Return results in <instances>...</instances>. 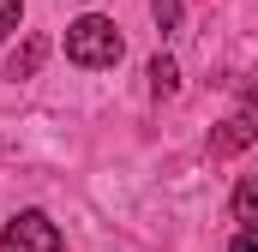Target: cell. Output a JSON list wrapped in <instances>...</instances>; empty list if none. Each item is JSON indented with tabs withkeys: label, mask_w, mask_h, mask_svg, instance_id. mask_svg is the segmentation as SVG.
Listing matches in <instances>:
<instances>
[{
	"label": "cell",
	"mask_w": 258,
	"mask_h": 252,
	"mask_svg": "<svg viewBox=\"0 0 258 252\" xmlns=\"http://www.w3.org/2000/svg\"><path fill=\"white\" fill-rule=\"evenodd\" d=\"M126 54V42H120V24L108 18V12H78L72 24H66V60L84 66V72H102V66H114Z\"/></svg>",
	"instance_id": "6da1fadb"
},
{
	"label": "cell",
	"mask_w": 258,
	"mask_h": 252,
	"mask_svg": "<svg viewBox=\"0 0 258 252\" xmlns=\"http://www.w3.org/2000/svg\"><path fill=\"white\" fill-rule=\"evenodd\" d=\"M18 24H24V0H0V42H6Z\"/></svg>",
	"instance_id": "ba28073f"
},
{
	"label": "cell",
	"mask_w": 258,
	"mask_h": 252,
	"mask_svg": "<svg viewBox=\"0 0 258 252\" xmlns=\"http://www.w3.org/2000/svg\"><path fill=\"white\" fill-rule=\"evenodd\" d=\"M150 18H156L162 36H174L180 30V0H150Z\"/></svg>",
	"instance_id": "52a82bcc"
},
{
	"label": "cell",
	"mask_w": 258,
	"mask_h": 252,
	"mask_svg": "<svg viewBox=\"0 0 258 252\" xmlns=\"http://www.w3.org/2000/svg\"><path fill=\"white\" fill-rule=\"evenodd\" d=\"M228 252H258V240H252V228H240V234H234V246Z\"/></svg>",
	"instance_id": "9c48e42d"
},
{
	"label": "cell",
	"mask_w": 258,
	"mask_h": 252,
	"mask_svg": "<svg viewBox=\"0 0 258 252\" xmlns=\"http://www.w3.org/2000/svg\"><path fill=\"white\" fill-rule=\"evenodd\" d=\"M42 54H48V42H42V36H30V42H24V54H12L6 78H30V72L42 66Z\"/></svg>",
	"instance_id": "5b68a950"
},
{
	"label": "cell",
	"mask_w": 258,
	"mask_h": 252,
	"mask_svg": "<svg viewBox=\"0 0 258 252\" xmlns=\"http://www.w3.org/2000/svg\"><path fill=\"white\" fill-rule=\"evenodd\" d=\"M0 252H60V228L42 210H18L0 228Z\"/></svg>",
	"instance_id": "7a4b0ae2"
},
{
	"label": "cell",
	"mask_w": 258,
	"mask_h": 252,
	"mask_svg": "<svg viewBox=\"0 0 258 252\" xmlns=\"http://www.w3.org/2000/svg\"><path fill=\"white\" fill-rule=\"evenodd\" d=\"M246 144H252V108H234V114H228V126L216 132V150L228 156V150H246Z\"/></svg>",
	"instance_id": "3957f363"
},
{
	"label": "cell",
	"mask_w": 258,
	"mask_h": 252,
	"mask_svg": "<svg viewBox=\"0 0 258 252\" xmlns=\"http://www.w3.org/2000/svg\"><path fill=\"white\" fill-rule=\"evenodd\" d=\"M144 78H150V96H174V90H180V66L168 60V54H156Z\"/></svg>",
	"instance_id": "277c9868"
},
{
	"label": "cell",
	"mask_w": 258,
	"mask_h": 252,
	"mask_svg": "<svg viewBox=\"0 0 258 252\" xmlns=\"http://www.w3.org/2000/svg\"><path fill=\"white\" fill-rule=\"evenodd\" d=\"M252 210H258V186H252V180H240V186H234V222L252 228Z\"/></svg>",
	"instance_id": "8992f818"
}]
</instances>
